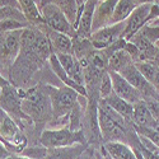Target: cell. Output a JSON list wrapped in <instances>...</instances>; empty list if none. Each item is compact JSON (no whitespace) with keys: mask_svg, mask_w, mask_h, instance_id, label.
<instances>
[{"mask_svg":"<svg viewBox=\"0 0 159 159\" xmlns=\"http://www.w3.org/2000/svg\"><path fill=\"white\" fill-rule=\"evenodd\" d=\"M22 110L36 125L54 120L51 101L42 85L23 88Z\"/></svg>","mask_w":159,"mask_h":159,"instance_id":"obj_1","label":"cell"},{"mask_svg":"<svg viewBox=\"0 0 159 159\" xmlns=\"http://www.w3.org/2000/svg\"><path fill=\"white\" fill-rule=\"evenodd\" d=\"M45 92L47 93L51 106H52V113H54V120H61V118L68 117L74 110L76 103L79 102V98L82 96H79L76 92L66 85L61 87H54L50 84L42 85Z\"/></svg>","mask_w":159,"mask_h":159,"instance_id":"obj_2","label":"cell"},{"mask_svg":"<svg viewBox=\"0 0 159 159\" xmlns=\"http://www.w3.org/2000/svg\"><path fill=\"white\" fill-rule=\"evenodd\" d=\"M39 144L47 149L73 147L75 144H88L84 130L73 131L68 126L61 129H45L39 135Z\"/></svg>","mask_w":159,"mask_h":159,"instance_id":"obj_3","label":"cell"},{"mask_svg":"<svg viewBox=\"0 0 159 159\" xmlns=\"http://www.w3.org/2000/svg\"><path fill=\"white\" fill-rule=\"evenodd\" d=\"M23 88L14 85H7L0 89V108L7 112L22 129L25 124H33L31 118L22 110Z\"/></svg>","mask_w":159,"mask_h":159,"instance_id":"obj_4","label":"cell"},{"mask_svg":"<svg viewBox=\"0 0 159 159\" xmlns=\"http://www.w3.org/2000/svg\"><path fill=\"white\" fill-rule=\"evenodd\" d=\"M0 135L4 139L7 148L11 154H20L27 148V139L20 126L0 108Z\"/></svg>","mask_w":159,"mask_h":159,"instance_id":"obj_5","label":"cell"},{"mask_svg":"<svg viewBox=\"0 0 159 159\" xmlns=\"http://www.w3.org/2000/svg\"><path fill=\"white\" fill-rule=\"evenodd\" d=\"M158 17H159V8L155 4H145L136 7L134 11L130 14V17L126 19L122 38L126 39V41H130L143 27H145V25L157 19Z\"/></svg>","mask_w":159,"mask_h":159,"instance_id":"obj_6","label":"cell"},{"mask_svg":"<svg viewBox=\"0 0 159 159\" xmlns=\"http://www.w3.org/2000/svg\"><path fill=\"white\" fill-rule=\"evenodd\" d=\"M22 32L23 30L0 33V64L7 71H9L20 54Z\"/></svg>","mask_w":159,"mask_h":159,"instance_id":"obj_7","label":"cell"},{"mask_svg":"<svg viewBox=\"0 0 159 159\" xmlns=\"http://www.w3.org/2000/svg\"><path fill=\"white\" fill-rule=\"evenodd\" d=\"M41 14L43 18V23L52 31H56L60 33H65L70 37L75 36V28L74 25L69 22L66 16L62 13L61 9H59L56 5L52 4H46L39 8Z\"/></svg>","mask_w":159,"mask_h":159,"instance_id":"obj_8","label":"cell"},{"mask_svg":"<svg viewBox=\"0 0 159 159\" xmlns=\"http://www.w3.org/2000/svg\"><path fill=\"white\" fill-rule=\"evenodd\" d=\"M126 22L110 24L90 34V42L96 50H104L112 46L116 41L122 38Z\"/></svg>","mask_w":159,"mask_h":159,"instance_id":"obj_9","label":"cell"},{"mask_svg":"<svg viewBox=\"0 0 159 159\" xmlns=\"http://www.w3.org/2000/svg\"><path fill=\"white\" fill-rule=\"evenodd\" d=\"M110 75H111V79H112L113 93L116 96H118L120 98L127 101L131 104H135L136 102L144 99L140 92L136 88L132 87L120 73L110 71Z\"/></svg>","mask_w":159,"mask_h":159,"instance_id":"obj_10","label":"cell"},{"mask_svg":"<svg viewBox=\"0 0 159 159\" xmlns=\"http://www.w3.org/2000/svg\"><path fill=\"white\" fill-rule=\"evenodd\" d=\"M118 0H99L94 11L93 23H92V33L112 24V18Z\"/></svg>","mask_w":159,"mask_h":159,"instance_id":"obj_11","label":"cell"},{"mask_svg":"<svg viewBox=\"0 0 159 159\" xmlns=\"http://www.w3.org/2000/svg\"><path fill=\"white\" fill-rule=\"evenodd\" d=\"M37 28H39L47 36L54 54H73V38L70 36L52 31L46 24L38 25Z\"/></svg>","mask_w":159,"mask_h":159,"instance_id":"obj_12","label":"cell"},{"mask_svg":"<svg viewBox=\"0 0 159 159\" xmlns=\"http://www.w3.org/2000/svg\"><path fill=\"white\" fill-rule=\"evenodd\" d=\"M132 124L139 127H149V129H159V122L149 110L148 103L144 99L136 102L134 104V115H132Z\"/></svg>","mask_w":159,"mask_h":159,"instance_id":"obj_13","label":"cell"},{"mask_svg":"<svg viewBox=\"0 0 159 159\" xmlns=\"http://www.w3.org/2000/svg\"><path fill=\"white\" fill-rule=\"evenodd\" d=\"M98 3H99V0H85L83 9H82L80 18H79V23H78L75 34L82 36V37H90L92 23H93L94 11H96Z\"/></svg>","mask_w":159,"mask_h":159,"instance_id":"obj_14","label":"cell"},{"mask_svg":"<svg viewBox=\"0 0 159 159\" xmlns=\"http://www.w3.org/2000/svg\"><path fill=\"white\" fill-rule=\"evenodd\" d=\"M46 4H52L56 5L59 9L62 10V13L66 16V18L69 19V22L74 25L75 32L76 27L79 23V18H80V13H79V5H78V0H41L39 7L41 8Z\"/></svg>","mask_w":159,"mask_h":159,"instance_id":"obj_15","label":"cell"},{"mask_svg":"<svg viewBox=\"0 0 159 159\" xmlns=\"http://www.w3.org/2000/svg\"><path fill=\"white\" fill-rule=\"evenodd\" d=\"M106 104H108L110 107L117 112L118 115H120L124 120L130 124V125H134L132 124V115H134V104L129 103L127 101L120 98L118 96H116L115 93H112L111 96H108L106 99H101Z\"/></svg>","mask_w":159,"mask_h":159,"instance_id":"obj_16","label":"cell"},{"mask_svg":"<svg viewBox=\"0 0 159 159\" xmlns=\"http://www.w3.org/2000/svg\"><path fill=\"white\" fill-rule=\"evenodd\" d=\"M130 42H132L139 48V52H140V60L139 61H154L157 59L158 50L155 47V43L149 41L143 33L138 32L130 39Z\"/></svg>","mask_w":159,"mask_h":159,"instance_id":"obj_17","label":"cell"},{"mask_svg":"<svg viewBox=\"0 0 159 159\" xmlns=\"http://www.w3.org/2000/svg\"><path fill=\"white\" fill-rule=\"evenodd\" d=\"M88 144H75L73 147L47 149L43 159H78L84 152Z\"/></svg>","mask_w":159,"mask_h":159,"instance_id":"obj_18","label":"cell"},{"mask_svg":"<svg viewBox=\"0 0 159 159\" xmlns=\"http://www.w3.org/2000/svg\"><path fill=\"white\" fill-rule=\"evenodd\" d=\"M102 147L108 153L112 159H138L134 149L129 144L121 141H107L103 143Z\"/></svg>","mask_w":159,"mask_h":159,"instance_id":"obj_19","label":"cell"},{"mask_svg":"<svg viewBox=\"0 0 159 159\" xmlns=\"http://www.w3.org/2000/svg\"><path fill=\"white\" fill-rule=\"evenodd\" d=\"M18 3L20 5V10L23 13V16L25 17V19H27V22L31 25L38 27L41 24H45L41 10H39L34 0H18Z\"/></svg>","mask_w":159,"mask_h":159,"instance_id":"obj_20","label":"cell"},{"mask_svg":"<svg viewBox=\"0 0 159 159\" xmlns=\"http://www.w3.org/2000/svg\"><path fill=\"white\" fill-rule=\"evenodd\" d=\"M73 38V55L80 61L87 59L96 48L90 42V37H82L75 34Z\"/></svg>","mask_w":159,"mask_h":159,"instance_id":"obj_21","label":"cell"},{"mask_svg":"<svg viewBox=\"0 0 159 159\" xmlns=\"http://www.w3.org/2000/svg\"><path fill=\"white\" fill-rule=\"evenodd\" d=\"M131 64H135V62L132 61V59L130 57V55L127 54V52L124 48L117 50L110 56L108 65H107V71L121 73L126 66H129Z\"/></svg>","mask_w":159,"mask_h":159,"instance_id":"obj_22","label":"cell"},{"mask_svg":"<svg viewBox=\"0 0 159 159\" xmlns=\"http://www.w3.org/2000/svg\"><path fill=\"white\" fill-rule=\"evenodd\" d=\"M135 8H136V4L132 0H118V3L115 8L112 24L126 22V19L130 17V14L134 11Z\"/></svg>","mask_w":159,"mask_h":159,"instance_id":"obj_23","label":"cell"},{"mask_svg":"<svg viewBox=\"0 0 159 159\" xmlns=\"http://www.w3.org/2000/svg\"><path fill=\"white\" fill-rule=\"evenodd\" d=\"M112 93H113V85H112V79H111L110 71H104L101 79V83H99V88H98L99 99H106Z\"/></svg>","mask_w":159,"mask_h":159,"instance_id":"obj_24","label":"cell"},{"mask_svg":"<svg viewBox=\"0 0 159 159\" xmlns=\"http://www.w3.org/2000/svg\"><path fill=\"white\" fill-rule=\"evenodd\" d=\"M30 27L28 23L20 22L14 18H5L0 20V33L2 32H8V31H17V30H24Z\"/></svg>","mask_w":159,"mask_h":159,"instance_id":"obj_25","label":"cell"},{"mask_svg":"<svg viewBox=\"0 0 159 159\" xmlns=\"http://www.w3.org/2000/svg\"><path fill=\"white\" fill-rule=\"evenodd\" d=\"M135 131L138 132V135H141L144 138H147L150 140L155 147L159 148V129H149V127H139L134 126Z\"/></svg>","mask_w":159,"mask_h":159,"instance_id":"obj_26","label":"cell"},{"mask_svg":"<svg viewBox=\"0 0 159 159\" xmlns=\"http://www.w3.org/2000/svg\"><path fill=\"white\" fill-rule=\"evenodd\" d=\"M124 50L130 55V57L132 59V61H134V62H138V61L140 60V52H139V48H138L134 43H132V42L127 41L126 45H125V47H124Z\"/></svg>","mask_w":159,"mask_h":159,"instance_id":"obj_27","label":"cell"},{"mask_svg":"<svg viewBox=\"0 0 159 159\" xmlns=\"http://www.w3.org/2000/svg\"><path fill=\"white\" fill-rule=\"evenodd\" d=\"M0 8H14L20 10L18 0H0Z\"/></svg>","mask_w":159,"mask_h":159,"instance_id":"obj_28","label":"cell"},{"mask_svg":"<svg viewBox=\"0 0 159 159\" xmlns=\"http://www.w3.org/2000/svg\"><path fill=\"white\" fill-rule=\"evenodd\" d=\"M11 155V153L9 152V149L5 147V145L0 141V159H7Z\"/></svg>","mask_w":159,"mask_h":159,"instance_id":"obj_29","label":"cell"},{"mask_svg":"<svg viewBox=\"0 0 159 159\" xmlns=\"http://www.w3.org/2000/svg\"><path fill=\"white\" fill-rule=\"evenodd\" d=\"M141 153H143L144 159H159V153H152V152L144 149V148H143Z\"/></svg>","mask_w":159,"mask_h":159,"instance_id":"obj_30","label":"cell"},{"mask_svg":"<svg viewBox=\"0 0 159 159\" xmlns=\"http://www.w3.org/2000/svg\"><path fill=\"white\" fill-rule=\"evenodd\" d=\"M7 85H10V80H9L8 78H5L2 73H0V89L7 87Z\"/></svg>","mask_w":159,"mask_h":159,"instance_id":"obj_31","label":"cell"},{"mask_svg":"<svg viewBox=\"0 0 159 159\" xmlns=\"http://www.w3.org/2000/svg\"><path fill=\"white\" fill-rule=\"evenodd\" d=\"M136 7H140V5H145V4H154L155 0H132Z\"/></svg>","mask_w":159,"mask_h":159,"instance_id":"obj_32","label":"cell"},{"mask_svg":"<svg viewBox=\"0 0 159 159\" xmlns=\"http://www.w3.org/2000/svg\"><path fill=\"white\" fill-rule=\"evenodd\" d=\"M7 159H31V158H28V157H24V155H22V154H11L9 158H7Z\"/></svg>","mask_w":159,"mask_h":159,"instance_id":"obj_33","label":"cell"},{"mask_svg":"<svg viewBox=\"0 0 159 159\" xmlns=\"http://www.w3.org/2000/svg\"><path fill=\"white\" fill-rule=\"evenodd\" d=\"M101 154H102V157H103V159H112L110 155H108V153L106 152V149L103 148V147H101V152H99Z\"/></svg>","mask_w":159,"mask_h":159,"instance_id":"obj_34","label":"cell"},{"mask_svg":"<svg viewBox=\"0 0 159 159\" xmlns=\"http://www.w3.org/2000/svg\"><path fill=\"white\" fill-rule=\"evenodd\" d=\"M148 25H152V27H159V17L157 19H154L153 22H150Z\"/></svg>","mask_w":159,"mask_h":159,"instance_id":"obj_35","label":"cell"},{"mask_svg":"<svg viewBox=\"0 0 159 159\" xmlns=\"http://www.w3.org/2000/svg\"><path fill=\"white\" fill-rule=\"evenodd\" d=\"M154 62H155V65H157V68H158V70H159V56H157V59L154 60Z\"/></svg>","mask_w":159,"mask_h":159,"instance_id":"obj_36","label":"cell"},{"mask_svg":"<svg viewBox=\"0 0 159 159\" xmlns=\"http://www.w3.org/2000/svg\"><path fill=\"white\" fill-rule=\"evenodd\" d=\"M155 47H157V50H158V56H159V39L155 42Z\"/></svg>","mask_w":159,"mask_h":159,"instance_id":"obj_37","label":"cell"},{"mask_svg":"<svg viewBox=\"0 0 159 159\" xmlns=\"http://www.w3.org/2000/svg\"><path fill=\"white\" fill-rule=\"evenodd\" d=\"M0 141H2V143H3V144H4V145H5V141H4V139H3V138H2V135H0ZM5 147H7V145H5Z\"/></svg>","mask_w":159,"mask_h":159,"instance_id":"obj_38","label":"cell"},{"mask_svg":"<svg viewBox=\"0 0 159 159\" xmlns=\"http://www.w3.org/2000/svg\"><path fill=\"white\" fill-rule=\"evenodd\" d=\"M154 4H155L158 8H159V0H155V2H154Z\"/></svg>","mask_w":159,"mask_h":159,"instance_id":"obj_39","label":"cell"},{"mask_svg":"<svg viewBox=\"0 0 159 159\" xmlns=\"http://www.w3.org/2000/svg\"><path fill=\"white\" fill-rule=\"evenodd\" d=\"M97 159H103V157H102V154H101V153L98 154V157H97Z\"/></svg>","mask_w":159,"mask_h":159,"instance_id":"obj_40","label":"cell"},{"mask_svg":"<svg viewBox=\"0 0 159 159\" xmlns=\"http://www.w3.org/2000/svg\"><path fill=\"white\" fill-rule=\"evenodd\" d=\"M0 69H3V66H2V64H0Z\"/></svg>","mask_w":159,"mask_h":159,"instance_id":"obj_41","label":"cell"}]
</instances>
